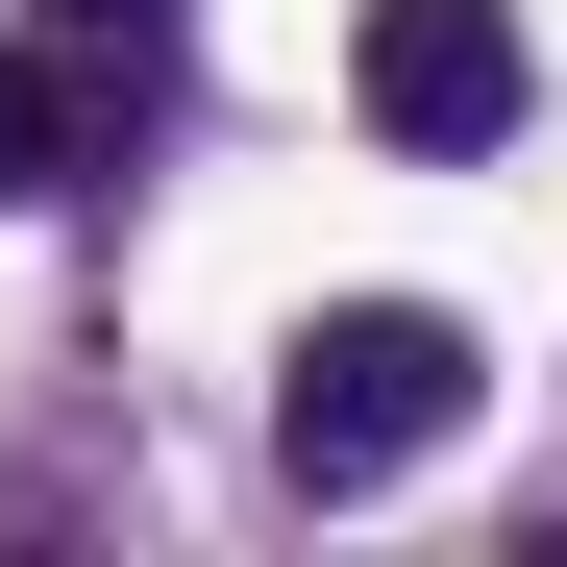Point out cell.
Returning a JSON list of instances; mask_svg holds the SVG:
<instances>
[{
  "mask_svg": "<svg viewBox=\"0 0 567 567\" xmlns=\"http://www.w3.org/2000/svg\"><path fill=\"white\" fill-rule=\"evenodd\" d=\"M346 100H370V148H518L543 50H518V0H370V25H346Z\"/></svg>",
  "mask_w": 567,
  "mask_h": 567,
  "instance_id": "cell-2",
  "label": "cell"
},
{
  "mask_svg": "<svg viewBox=\"0 0 567 567\" xmlns=\"http://www.w3.org/2000/svg\"><path fill=\"white\" fill-rule=\"evenodd\" d=\"M173 25H198V0H50V50H74V74H100V100H124V124H148V74H173Z\"/></svg>",
  "mask_w": 567,
  "mask_h": 567,
  "instance_id": "cell-4",
  "label": "cell"
},
{
  "mask_svg": "<svg viewBox=\"0 0 567 567\" xmlns=\"http://www.w3.org/2000/svg\"><path fill=\"white\" fill-rule=\"evenodd\" d=\"M468 395H494V346L444 297H321L271 346V468H297V494H395V468L468 444Z\"/></svg>",
  "mask_w": 567,
  "mask_h": 567,
  "instance_id": "cell-1",
  "label": "cell"
},
{
  "mask_svg": "<svg viewBox=\"0 0 567 567\" xmlns=\"http://www.w3.org/2000/svg\"><path fill=\"white\" fill-rule=\"evenodd\" d=\"M100 148H124V100H100V74H74L50 25H25V50H0V223H25V198H74Z\"/></svg>",
  "mask_w": 567,
  "mask_h": 567,
  "instance_id": "cell-3",
  "label": "cell"
}]
</instances>
